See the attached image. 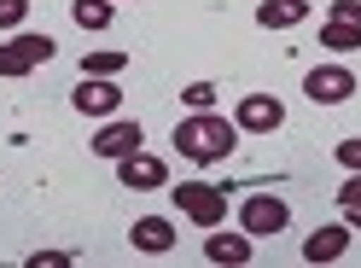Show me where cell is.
<instances>
[{
	"label": "cell",
	"mask_w": 361,
	"mask_h": 268,
	"mask_svg": "<svg viewBox=\"0 0 361 268\" xmlns=\"http://www.w3.org/2000/svg\"><path fill=\"white\" fill-rule=\"evenodd\" d=\"M71 105L82 111V117H111V111L123 105V94L111 87V76H82V87L71 94Z\"/></svg>",
	"instance_id": "9c48e42d"
},
{
	"label": "cell",
	"mask_w": 361,
	"mask_h": 268,
	"mask_svg": "<svg viewBox=\"0 0 361 268\" xmlns=\"http://www.w3.org/2000/svg\"><path fill=\"white\" fill-rule=\"evenodd\" d=\"M140 140H146L140 123H134V117H117V123H105V128L94 134V152L117 164V158H128V152H140Z\"/></svg>",
	"instance_id": "ba28073f"
},
{
	"label": "cell",
	"mask_w": 361,
	"mask_h": 268,
	"mask_svg": "<svg viewBox=\"0 0 361 268\" xmlns=\"http://www.w3.org/2000/svg\"><path fill=\"white\" fill-rule=\"evenodd\" d=\"M71 18L82 30H111V18H117V0H76Z\"/></svg>",
	"instance_id": "4fadbf2b"
},
{
	"label": "cell",
	"mask_w": 361,
	"mask_h": 268,
	"mask_svg": "<svg viewBox=\"0 0 361 268\" xmlns=\"http://www.w3.org/2000/svg\"><path fill=\"white\" fill-rule=\"evenodd\" d=\"M128 64V53H87L82 59V76H117Z\"/></svg>",
	"instance_id": "2e32d148"
},
{
	"label": "cell",
	"mask_w": 361,
	"mask_h": 268,
	"mask_svg": "<svg viewBox=\"0 0 361 268\" xmlns=\"http://www.w3.org/2000/svg\"><path fill=\"white\" fill-rule=\"evenodd\" d=\"M233 140H239V123L210 117V111L175 123V146H180V158H192V164H221V158L233 152Z\"/></svg>",
	"instance_id": "6da1fadb"
},
{
	"label": "cell",
	"mask_w": 361,
	"mask_h": 268,
	"mask_svg": "<svg viewBox=\"0 0 361 268\" xmlns=\"http://www.w3.org/2000/svg\"><path fill=\"white\" fill-rule=\"evenodd\" d=\"M134 251H146V257H157V251H169V245H175V228H169V221L164 216H140V221H134Z\"/></svg>",
	"instance_id": "8fae6325"
},
{
	"label": "cell",
	"mask_w": 361,
	"mask_h": 268,
	"mask_svg": "<svg viewBox=\"0 0 361 268\" xmlns=\"http://www.w3.org/2000/svg\"><path fill=\"white\" fill-rule=\"evenodd\" d=\"M350 221H355V233H361V210H350Z\"/></svg>",
	"instance_id": "603a6c76"
},
{
	"label": "cell",
	"mask_w": 361,
	"mask_h": 268,
	"mask_svg": "<svg viewBox=\"0 0 361 268\" xmlns=\"http://www.w3.org/2000/svg\"><path fill=\"white\" fill-rule=\"evenodd\" d=\"M321 47H332V53H355V47H361V24H338V18H332V24L321 30Z\"/></svg>",
	"instance_id": "9a60e30c"
},
{
	"label": "cell",
	"mask_w": 361,
	"mask_h": 268,
	"mask_svg": "<svg viewBox=\"0 0 361 268\" xmlns=\"http://www.w3.org/2000/svg\"><path fill=\"white\" fill-rule=\"evenodd\" d=\"M204 257L210 262H251V239H228V233H216L204 245Z\"/></svg>",
	"instance_id": "5bb4252c"
},
{
	"label": "cell",
	"mask_w": 361,
	"mask_h": 268,
	"mask_svg": "<svg viewBox=\"0 0 361 268\" xmlns=\"http://www.w3.org/2000/svg\"><path fill=\"white\" fill-rule=\"evenodd\" d=\"M303 18H309L303 0H262V6H257V24L262 30H291V24H303Z\"/></svg>",
	"instance_id": "7c38bea8"
},
{
	"label": "cell",
	"mask_w": 361,
	"mask_h": 268,
	"mask_svg": "<svg viewBox=\"0 0 361 268\" xmlns=\"http://www.w3.org/2000/svg\"><path fill=\"white\" fill-rule=\"evenodd\" d=\"M210 99H216L210 82H192V87H187V105H192V111H210Z\"/></svg>",
	"instance_id": "d6986e66"
},
{
	"label": "cell",
	"mask_w": 361,
	"mask_h": 268,
	"mask_svg": "<svg viewBox=\"0 0 361 268\" xmlns=\"http://www.w3.org/2000/svg\"><path fill=\"white\" fill-rule=\"evenodd\" d=\"M338 205H344V210H361V169L350 175L344 187H338Z\"/></svg>",
	"instance_id": "ac0fdd59"
},
{
	"label": "cell",
	"mask_w": 361,
	"mask_h": 268,
	"mask_svg": "<svg viewBox=\"0 0 361 268\" xmlns=\"http://www.w3.org/2000/svg\"><path fill=\"white\" fill-rule=\"evenodd\" d=\"M175 205H180L187 221H198V228H216V221L228 216V198H221V187H210V181H180Z\"/></svg>",
	"instance_id": "7a4b0ae2"
},
{
	"label": "cell",
	"mask_w": 361,
	"mask_h": 268,
	"mask_svg": "<svg viewBox=\"0 0 361 268\" xmlns=\"http://www.w3.org/2000/svg\"><path fill=\"white\" fill-rule=\"evenodd\" d=\"M286 221H291V210H286L280 193H251V198L239 205V228L257 233V239H262V233H280Z\"/></svg>",
	"instance_id": "3957f363"
},
{
	"label": "cell",
	"mask_w": 361,
	"mask_h": 268,
	"mask_svg": "<svg viewBox=\"0 0 361 268\" xmlns=\"http://www.w3.org/2000/svg\"><path fill=\"white\" fill-rule=\"evenodd\" d=\"M117 181L128 193H157L169 181V169H164V158H152V152H128V158H117Z\"/></svg>",
	"instance_id": "8992f818"
},
{
	"label": "cell",
	"mask_w": 361,
	"mask_h": 268,
	"mask_svg": "<svg viewBox=\"0 0 361 268\" xmlns=\"http://www.w3.org/2000/svg\"><path fill=\"white\" fill-rule=\"evenodd\" d=\"M233 123H239L245 134H274V128L286 123V105H280L274 94H245L239 111H233Z\"/></svg>",
	"instance_id": "52a82bcc"
},
{
	"label": "cell",
	"mask_w": 361,
	"mask_h": 268,
	"mask_svg": "<svg viewBox=\"0 0 361 268\" xmlns=\"http://www.w3.org/2000/svg\"><path fill=\"white\" fill-rule=\"evenodd\" d=\"M350 251V228H314L303 239V262H338Z\"/></svg>",
	"instance_id": "30bf717a"
},
{
	"label": "cell",
	"mask_w": 361,
	"mask_h": 268,
	"mask_svg": "<svg viewBox=\"0 0 361 268\" xmlns=\"http://www.w3.org/2000/svg\"><path fill=\"white\" fill-rule=\"evenodd\" d=\"M303 94H309L314 105H344V99L355 94V76L344 71V64H314V71L303 76Z\"/></svg>",
	"instance_id": "5b68a950"
},
{
	"label": "cell",
	"mask_w": 361,
	"mask_h": 268,
	"mask_svg": "<svg viewBox=\"0 0 361 268\" xmlns=\"http://www.w3.org/2000/svg\"><path fill=\"white\" fill-rule=\"evenodd\" d=\"M53 53H59V47H53L47 35H18V41L0 47V76H30V71H41Z\"/></svg>",
	"instance_id": "277c9868"
},
{
	"label": "cell",
	"mask_w": 361,
	"mask_h": 268,
	"mask_svg": "<svg viewBox=\"0 0 361 268\" xmlns=\"http://www.w3.org/2000/svg\"><path fill=\"white\" fill-rule=\"evenodd\" d=\"M41 262H47V268H53V262H71V251H35L30 268H41Z\"/></svg>",
	"instance_id": "7402d4cb"
},
{
	"label": "cell",
	"mask_w": 361,
	"mask_h": 268,
	"mask_svg": "<svg viewBox=\"0 0 361 268\" xmlns=\"http://www.w3.org/2000/svg\"><path fill=\"white\" fill-rule=\"evenodd\" d=\"M332 18H338V24H361V0H338Z\"/></svg>",
	"instance_id": "ffe728a7"
},
{
	"label": "cell",
	"mask_w": 361,
	"mask_h": 268,
	"mask_svg": "<svg viewBox=\"0 0 361 268\" xmlns=\"http://www.w3.org/2000/svg\"><path fill=\"white\" fill-rule=\"evenodd\" d=\"M24 12H30V0H0V30L24 24Z\"/></svg>",
	"instance_id": "e0dca14e"
},
{
	"label": "cell",
	"mask_w": 361,
	"mask_h": 268,
	"mask_svg": "<svg viewBox=\"0 0 361 268\" xmlns=\"http://www.w3.org/2000/svg\"><path fill=\"white\" fill-rule=\"evenodd\" d=\"M338 158H344L350 169H361V140H344V146H338Z\"/></svg>",
	"instance_id": "44dd1931"
}]
</instances>
